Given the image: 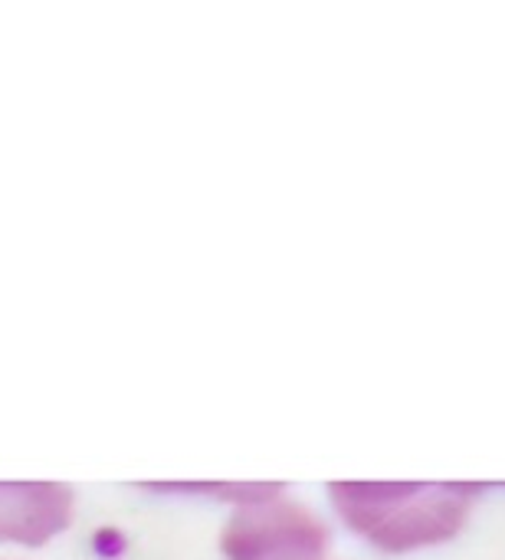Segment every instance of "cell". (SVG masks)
<instances>
[{
    "mask_svg": "<svg viewBox=\"0 0 505 560\" xmlns=\"http://www.w3.org/2000/svg\"><path fill=\"white\" fill-rule=\"evenodd\" d=\"M483 489L470 482H332L338 518L385 555L454 541Z\"/></svg>",
    "mask_w": 505,
    "mask_h": 560,
    "instance_id": "obj_1",
    "label": "cell"
},
{
    "mask_svg": "<svg viewBox=\"0 0 505 560\" xmlns=\"http://www.w3.org/2000/svg\"><path fill=\"white\" fill-rule=\"evenodd\" d=\"M220 551L227 560H325L329 528L279 489L237 505L220 532Z\"/></svg>",
    "mask_w": 505,
    "mask_h": 560,
    "instance_id": "obj_2",
    "label": "cell"
},
{
    "mask_svg": "<svg viewBox=\"0 0 505 560\" xmlns=\"http://www.w3.org/2000/svg\"><path fill=\"white\" fill-rule=\"evenodd\" d=\"M72 522V492L59 482H0V545L39 548Z\"/></svg>",
    "mask_w": 505,
    "mask_h": 560,
    "instance_id": "obj_3",
    "label": "cell"
}]
</instances>
